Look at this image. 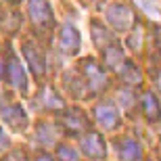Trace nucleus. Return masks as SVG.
<instances>
[{
	"label": "nucleus",
	"instance_id": "obj_1",
	"mask_svg": "<svg viewBox=\"0 0 161 161\" xmlns=\"http://www.w3.org/2000/svg\"><path fill=\"white\" fill-rule=\"evenodd\" d=\"M27 15H30L31 23L36 25L40 31H46L54 27V13L50 8V4H48V0H30Z\"/></svg>",
	"mask_w": 161,
	"mask_h": 161
},
{
	"label": "nucleus",
	"instance_id": "obj_2",
	"mask_svg": "<svg viewBox=\"0 0 161 161\" xmlns=\"http://www.w3.org/2000/svg\"><path fill=\"white\" fill-rule=\"evenodd\" d=\"M107 21L117 31H128L134 27V11L125 4H111L107 8Z\"/></svg>",
	"mask_w": 161,
	"mask_h": 161
},
{
	"label": "nucleus",
	"instance_id": "obj_3",
	"mask_svg": "<svg viewBox=\"0 0 161 161\" xmlns=\"http://www.w3.org/2000/svg\"><path fill=\"white\" fill-rule=\"evenodd\" d=\"M82 69H84V78H86V82H88V88L94 92V94H98L105 86H107V75H105V71L101 69V65L96 63V61L88 59L82 63Z\"/></svg>",
	"mask_w": 161,
	"mask_h": 161
},
{
	"label": "nucleus",
	"instance_id": "obj_4",
	"mask_svg": "<svg viewBox=\"0 0 161 161\" xmlns=\"http://www.w3.org/2000/svg\"><path fill=\"white\" fill-rule=\"evenodd\" d=\"M21 53H23L25 61L30 63V69L34 71V75H36L38 80H42L44 73H46V59H44V53H42L34 42H25L23 48H21Z\"/></svg>",
	"mask_w": 161,
	"mask_h": 161
},
{
	"label": "nucleus",
	"instance_id": "obj_5",
	"mask_svg": "<svg viewBox=\"0 0 161 161\" xmlns=\"http://www.w3.org/2000/svg\"><path fill=\"white\" fill-rule=\"evenodd\" d=\"M82 151L88 159H103L107 153V147H105V140L98 132H88L82 138Z\"/></svg>",
	"mask_w": 161,
	"mask_h": 161
},
{
	"label": "nucleus",
	"instance_id": "obj_6",
	"mask_svg": "<svg viewBox=\"0 0 161 161\" xmlns=\"http://www.w3.org/2000/svg\"><path fill=\"white\" fill-rule=\"evenodd\" d=\"M61 124H63V128H65L67 132H71V134H82V132L88 128V117H86V113H84L82 109L71 107L69 111H65Z\"/></svg>",
	"mask_w": 161,
	"mask_h": 161
},
{
	"label": "nucleus",
	"instance_id": "obj_7",
	"mask_svg": "<svg viewBox=\"0 0 161 161\" xmlns=\"http://www.w3.org/2000/svg\"><path fill=\"white\" fill-rule=\"evenodd\" d=\"M80 44H82V38H80V31L73 27V25H63L59 34V46L65 54H75L80 50Z\"/></svg>",
	"mask_w": 161,
	"mask_h": 161
},
{
	"label": "nucleus",
	"instance_id": "obj_8",
	"mask_svg": "<svg viewBox=\"0 0 161 161\" xmlns=\"http://www.w3.org/2000/svg\"><path fill=\"white\" fill-rule=\"evenodd\" d=\"M6 78L11 82V86L19 92H27V75H25L21 63L17 61V57H11L8 59V65H6Z\"/></svg>",
	"mask_w": 161,
	"mask_h": 161
},
{
	"label": "nucleus",
	"instance_id": "obj_9",
	"mask_svg": "<svg viewBox=\"0 0 161 161\" xmlns=\"http://www.w3.org/2000/svg\"><path fill=\"white\" fill-rule=\"evenodd\" d=\"M0 117L4 119V124H8L13 130H17V132H21V130L27 128V113L23 111L21 105H11V107L2 109Z\"/></svg>",
	"mask_w": 161,
	"mask_h": 161
},
{
	"label": "nucleus",
	"instance_id": "obj_10",
	"mask_svg": "<svg viewBox=\"0 0 161 161\" xmlns=\"http://www.w3.org/2000/svg\"><path fill=\"white\" fill-rule=\"evenodd\" d=\"M94 117H96V121H98L105 130H113L115 125H117V119H119L117 109H115L113 103H101V105H96Z\"/></svg>",
	"mask_w": 161,
	"mask_h": 161
},
{
	"label": "nucleus",
	"instance_id": "obj_11",
	"mask_svg": "<svg viewBox=\"0 0 161 161\" xmlns=\"http://www.w3.org/2000/svg\"><path fill=\"white\" fill-rule=\"evenodd\" d=\"M140 105H142V113L149 121H157L161 117V105L157 101V96L153 92H144L142 98H140Z\"/></svg>",
	"mask_w": 161,
	"mask_h": 161
},
{
	"label": "nucleus",
	"instance_id": "obj_12",
	"mask_svg": "<svg viewBox=\"0 0 161 161\" xmlns=\"http://www.w3.org/2000/svg\"><path fill=\"white\" fill-rule=\"evenodd\" d=\"M117 69H119V78L124 80L125 84H130V86H138V84L142 82L140 69H138L134 63H130V61H124Z\"/></svg>",
	"mask_w": 161,
	"mask_h": 161
},
{
	"label": "nucleus",
	"instance_id": "obj_13",
	"mask_svg": "<svg viewBox=\"0 0 161 161\" xmlns=\"http://www.w3.org/2000/svg\"><path fill=\"white\" fill-rule=\"evenodd\" d=\"M103 54H105V65L111 67V69H117V67L124 63V50L117 42L109 44V46L103 48Z\"/></svg>",
	"mask_w": 161,
	"mask_h": 161
},
{
	"label": "nucleus",
	"instance_id": "obj_14",
	"mask_svg": "<svg viewBox=\"0 0 161 161\" xmlns=\"http://www.w3.org/2000/svg\"><path fill=\"white\" fill-rule=\"evenodd\" d=\"M59 134H61L59 128H57L54 124H46V121L40 124V125H38V130H36V138L40 140L42 144H54V142H57V138H59Z\"/></svg>",
	"mask_w": 161,
	"mask_h": 161
},
{
	"label": "nucleus",
	"instance_id": "obj_15",
	"mask_svg": "<svg viewBox=\"0 0 161 161\" xmlns=\"http://www.w3.org/2000/svg\"><path fill=\"white\" fill-rule=\"evenodd\" d=\"M119 157L124 161H138L140 157V144L132 138H125L124 142H119Z\"/></svg>",
	"mask_w": 161,
	"mask_h": 161
},
{
	"label": "nucleus",
	"instance_id": "obj_16",
	"mask_svg": "<svg viewBox=\"0 0 161 161\" xmlns=\"http://www.w3.org/2000/svg\"><path fill=\"white\" fill-rule=\"evenodd\" d=\"M92 38H94L96 46H101V48L113 44V36H111V31H109L103 23H98V21H92Z\"/></svg>",
	"mask_w": 161,
	"mask_h": 161
},
{
	"label": "nucleus",
	"instance_id": "obj_17",
	"mask_svg": "<svg viewBox=\"0 0 161 161\" xmlns=\"http://www.w3.org/2000/svg\"><path fill=\"white\" fill-rule=\"evenodd\" d=\"M65 86L69 88V94H71V96H75V98H82V96H84L86 84L80 82L75 75H65Z\"/></svg>",
	"mask_w": 161,
	"mask_h": 161
},
{
	"label": "nucleus",
	"instance_id": "obj_18",
	"mask_svg": "<svg viewBox=\"0 0 161 161\" xmlns=\"http://www.w3.org/2000/svg\"><path fill=\"white\" fill-rule=\"evenodd\" d=\"M134 2H136L138 8H140V11H144L151 19H159L161 17V13H159V8H157L155 0H134Z\"/></svg>",
	"mask_w": 161,
	"mask_h": 161
},
{
	"label": "nucleus",
	"instance_id": "obj_19",
	"mask_svg": "<svg viewBox=\"0 0 161 161\" xmlns=\"http://www.w3.org/2000/svg\"><path fill=\"white\" fill-rule=\"evenodd\" d=\"M44 107L48 109H63V101L59 94H54V90L46 88L44 90Z\"/></svg>",
	"mask_w": 161,
	"mask_h": 161
},
{
	"label": "nucleus",
	"instance_id": "obj_20",
	"mask_svg": "<svg viewBox=\"0 0 161 161\" xmlns=\"http://www.w3.org/2000/svg\"><path fill=\"white\" fill-rule=\"evenodd\" d=\"M57 157H59V161H78V153L67 144H61L57 149Z\"/></svg>",
	"mask_w": 161,
	"mask_h": 161
},
{
	"label": "nucleus",
	"instance_id": "obj_21",
	"mask_svg": "<svg viewBox=\"0 0 161 161\" xmlns=\"http://www.w3.org/2000/svg\"><path fill=\"white\" fill-rule=\"evenodd\" d=\"M119 101H121V105H124L125 109L132 107V96H130V92H128V90H121V92H119Z\"/></svg>",
	"mask_w": 161,
	"mask_h": 161
},
{
	"label": "nucleus",
	"instance_id": "obj_22",
	"mask_svg": "<svg viewBox=\"0 0 161 161\" xmlns=\"http://www.w3.org/2000/svg\"><path fill=\"white\" fill-rule=\"evenodd\" d=\"M6 147H8V138H6V134L2 132V128H0V151L6 149Z\"/></svg>",
	"mask_w": 161,
	"mask_h": 161
},
{
	"label": "nucleus",
	"instance_id": "obj_23",
	"mask_svg": "<svg viewBox=\"0 0 161 161\" xmlns=\"http://www.w3.org/2000/svg\"><path fill=\"white\" fill-rule=\"evenodd\" d=\"M157 38H159V40H157V46L161 48V27H157Z\"/></svg>",
	"mask_w": 161,
	"mask_h": 161
},
{
	"label": "nucleus",
	"instance_id": "obj_24",
	"mask_svg": "<svg viewBox=\"0 0 161 161\" xmlns=\"http://www.w3.org/2000/svg\"><path fill=\"white\" fill-rule=\"evenodd\" d=\"M36 161H53V159H50V157H48V155H40V157H38Z\"/></svg>",
	"mask_w": 161,
	"mask_h": 161
},
{
	"label": "nucleus",
	"instance_id": "obj_25",
	"mask_svg": "<svg viewBox=\"0 0 161 161\" xmlns=\"http://www.w3.org/2000/svg\"><path fill=\"white\" fill-rule=\"evenodd\" d=\"M157 88L161 90V73H159V75H157Z\"/></svg>",
	"mask_w": 161,
	"mask_h": 161
},
{
	"label": "nucleus",
	"instance_id": "obj_26",
	"mask_svg": "<svg viewBox=\"0 0 161 161\" xmlns=\"http://www.w3.org/2000/svg\"><path fill=\"white\" fill-rule=\"evenodd\" d=\"M2 73H4V63L0 61V75H2Z\"/></svg>",
	"mask_w": 161,
	"mask_h": 161
},
{
	"label": "nucleus",
	"instance_id": "obj_27",
	"mask_svg": "<svg viewBox=\"0 0 161 161\" xmlns=\"http://www.w3.org/2000/svg\"><path fill=\"white\" fill-rule=\"evenodd\" d=\"M8 2H21V0H8Z\"/></svg>",
	"mask_w": 161,
	"mask_h": 161
}]
</instances>
